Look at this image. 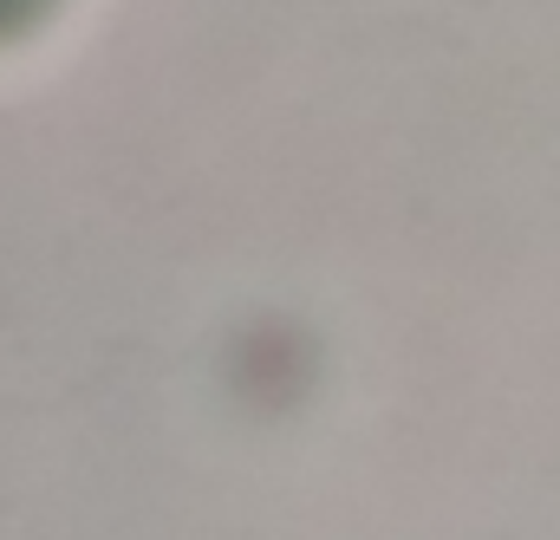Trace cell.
Returning <instances> with one entry per match:
<instances>
[{
    "instance_id": "6da1fadb",
    "label": "cell",
    "mask_w": 560,
    "mask_h": 540,
    "mask_svg": "<svg viewBox=\"0 0 560 540\" xmlns=\"http://www.w3.org/2000/svg\"><path fill=\"white\" fill-rule=\"evenodd\" d=\"M0 13H13V0H0Z\"/></svg>"
}]
</instances>
